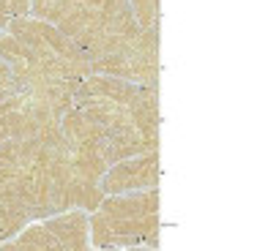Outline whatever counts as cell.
<instances>
[{"mask_svg": "<svg viewBox=\"0 0 257 251\" xmlns=\"http://www.w3.org/2000/svg\"><path fill=\"white\" fill-rule=\"evenodd\" d=\"M74 107H79L104 134L115 137V134L132 131V112H128V104L112 101V99H99V96H74Z\"/></svg>", "mask_w": 257, "mask_h": 251, "instance_id": "cell-4", "label": "cell"}, {"mask_svg": "<svg viewBox=\"0 0 257 251\" xmlns=\"http://www.w3.org/2000/svg\"><path fill=\"white\" fill-rule=\"evenodd\" d=\"M11 137V123H9V107L6 101H0V145Z\"/></svg>", "mask_w": 257, "mask_h": 251, "instance_id": "cell-15", "label": "cell"}, {"mask_svg": "<svg viewBox=\"0 0 257 251\" xmlns=\"http://www.w3.org/2000/svg\"><path fill=\"white\" fill-rule=\"evenodd\" d=\"M159 183V156L154 153H140V156L123 158L107 167L99 186L104 194H126L140 188H154Z\"/></svg>", "mask_w": 257, "mask_h": 251, "instance_id": "cell-3", "label": "cell"}, {"mask_svg": "<svg viewBox=\"0 0 257 251\" xmlns=\"http://www.w3.org/2000/svg\"><path fill=\"white\" fill-rule=\"evenodd\" d=\"M9 33L14 36L20 44H25L39 60V69L52 77H66V79H82L90 74V63L71 39H66L52 22L44 20H28V17H17L11 20Z\"/></svg>", "mask_w": 257, "mask_h": 251, "instance_id": "cell-1", "label": "cell"}, {"mask_svg": "<svg viewBox=\"0 0 257 251\" xmlns=\"http://www.w3.org/2000/svg\"><path fill=\"white\" fill-rule=\"evenodd\" d=\"M128 112H132V123L143 137L159 139V90L140 85L134 99L128 101Z\"/></svg>", "mask_w": 257, "mask_h": 251, "instance_id": "cell-9", "label": "cell"}, {"mask_svg": "<svg viewBox=\"0 0 257 251\" xmlns=\"http://www.w3.org/2000/svg\"><path fill=\"white\" fill-rule=\"evenodd\" d=\"M3 248H60V243L55 240V235L50 229L41 224H33L28 226V229H22L20 235H17L14 243H6Z\"/></svg>", "mask_w": 257, "mask_h": 251, "instance_id": "cell-11", "label": "cell"}, {"mask_svg": "<svg viewBox=\"0 0 257 251\" xmlns=\"http://www.w3.org/2000/svg\"><path fill=\"white\" fill-rule=\"evenodd\" d=\"M137 88L140 85L128 82V79L109 77V74H93L90 71L88 77L79 79L74 96H99V99H112V101L128 104L134 99V93H137Z\"/></svg>", "mask_w": 257, "mask_h": 251, "instance_id": "cell-8", "label": "cell"}, {"mask_svg": "<svg viewBox=\"0 0 257 251\" xmlns=\"http://www.w3.org/2000/svg\"><path fill=\"white\" fill-rule=\"evenodd\" d=\"M93 74H109L128 79L134 85L156 88L159 79V25L143 28L126 47L118 52H109L104 58L90 60Z\"/></svg>", "mask_w": 257, "mask_h": 251, "instance_id": "cell-2", "label": "cell"}, {"mask_svg": "<svg viewBox=\"0 0 257 251\" xmlns=\"http://www.w3.org/2000/svg\"><path fill=\"white\" fill-rule=\"evenodd\" d=\"M28 221H30L28 207L17 205V202H3L0 199V237L17 235Z\"/></svg>", "mask_w": 257, "mask_h": 251, "instance_id": "cell-12", "label": "cell"}, {"mask_svg": "<svg viewBox=\"0 0 257 251\" xmlns=\"http://www.w3.org/2000/svg\"><path fill=\"white\" fill-rule=\"evenodd\" d=\"M104 216H120V218H134V216H151L159 213V194L154 188H140V191H126V194H104L101 205L96 207Z\"/></svg>", "mask_w": 257, "mask_h": 251, "instance_id": "cell-7", "label": "cell"}, {"mask_svg": "<svg viewBox=\"0 0 257 251\" xmlns=\"http://www.w3.org/2000/svg\"><path fill=\"white\" fill-rule=\"evenodd\" d=\"M0 199L17 202V167L0 156ZM20 205V202H17Z\"/></svg>", "mask_w": 257, "mask_h": 251, "instance_id": "cell-14", "label": "cell"}, {"mask_svg": "<svg viewBox=\"0 0 257 251\" xmlns=\"http://www.w3.org/2000/svg\"><path fill=\"white\" fill-rule=\"evenodd\" d=\"M60 131H63V139L69 142V148L85 150V153H101L104 156L107 134H104L79 107H69L63 112V118H60Z\"/></svg>", "mask_w": 257, "mask_h": 251, "instance_id": "cell-5", "label": "cell"}, {"mask_svg": "<svg viewBox=\"0 0 257 251\" xmlns=\"http://www.w3.org/2000/svg\"><path fill=\"white\" fill-rule=\"evenodd\" d=\"M159 150V139H151V137H143L137 128L132 131H123V134H115V137L107 139V148H104V161L115 164V161H123V158H132V156H140V153H154Z\"/></svg>", "mask_w": 257, "mask_h": 251, "instance_id": "cell-10", "label": "cell"}, {"mask_svg": "<svg viewBox=\"0 0 257 251\" xmlns=\"http://www.w3.org/2000/svg\"><path fill=\"white\" fill-rule=\"evenodd\" d=\"M44 226L55 235V240L60 243V248H88L90 246V218L88 210L79 207H69L47 216Z\"/></svg>", "mask_w": 257, "mask_h": 251, "instance_id": "cell-6", "label": "cell"}, {"mask_svg": "<svg viewBox=\"0 0 257 251\" xmlns=\"http://www.w3.org/2000/svg\"><path fill=\"white\" fill-rule=\"evenodd\" d=\"M134 20L140 28H154L159 20V0H128Z\"/></svg>", "mask_w": 257, "mask_h": 251, "instance_id": "cell-13", "label": "cell"}]
</instances>
